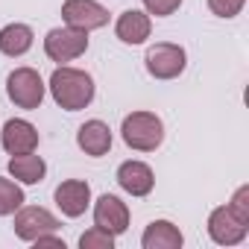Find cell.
<instances>
[{"label":"cell","instance_id":"1","mask_svg":"<svg viewBox=\"0 0 249 249\" xmlns=\"http://www.w3.org/2000/svg\"><path fill=\"white\" fill-rule=\"evenodd\" d=\"M47 88H50L56 106L65 108V111H79V108L91 106L94 91H97L91 73H85V71H79V68H68V65H62V68L53 71Z\"/></svg>","mask_w":249,"mask_h":249},{"label":"cell","instance_id":"2","mask_svg":"<svg viewBox=\"0 0 249 249\" xmlns=\"http://www.w3.org/2000/svg\"><path fill=\"white\" fill-rule=\"evenodd\" d=\"M120 135H123V144L126 147H132L138 153H153L164 141V123L153 111H132V114L123 117Z\"/></svg>","mask_w":249,"mask_h":249},{"label":"cell","instance_id":"3","mask_svg":"<svg viewBox=\"0 0 249 249\" xmlns=\"http://www.w3.org/2000/svg\"><path fill=\"white\" fill-rule=\"evenodd\" d=\"M44 79L36 68H15L6 76V97L18 106V108H38L44 103Z\"/></svg>","mask_w":249,"mask_h":249},{"label":"cell","instance_id":"4","mask_svg":"<svg viewBox=\"0 0 249 249\" xmlns=\"http://www.w3.org/2000/svg\"><path fill=\"white\" fill-rule=\"evenodd\" d=\"M85 50H88V33L73 30V27H68V24H65V27H56V30H50V33L44 36V53H47L50 62L65 65V62L79 59Z\"/></svg>","mask_w":249,"mask_h":249},{"label":"cell","instance_id":"5","mask_svg":"<svg viewBox=\"0 0 249 249\" xmlns=\"http://www.w3.org/2000/svg\"><path fill=\"white\" fill-rule=\"evenodd\" d=\"M144 65H147L150 76H156V79H176L185 71L188 56H185V47L170 44V41H159L147 50Z\"/></svg>","mask_w":249,"mask_h":249},{"label":"cell","instance_id":"6","mask_svg":"<svg viewBox=\"0 0 249 249\" xmlns=\"http://www.w3.org/2000/svg\"><path fill=\"white\" fill-rule=\"evenodd\" d=\"M62 21L73 30L91 33L108 24V9L97 0H65L62 3Z\"/></svg>","mask_w":249,"mask_h":249},{"label":"cell","instance_id":"7","mask_svg":"<svg viewBox=\"0 0 249 249\" xmlns=\"http://www.w3.org/2000/svg\"><path fill=\"white\" fill-rule=\"evenodd\" d=\"M56 229H59V220L47 208H41V205H21L15 211V234L21 240L33 243L41 234H53Z\"/></svg>","mask_w":249,"mask_h":249},{"label":"cell","instance_id":"8","mask_svg":"<svg viewBox=\"0 0 249 249\" xmlns=\"http://www.w3.org/2000/svg\"><path fill=\"white\" fill-rule=\"evenodd\" d=\"M94 226L108 231V234H123L129 229V208L120 196L114 194H103L97 202H94Z\"/></svg>","mask_w":249,"mask_h":249},{"label":"cell","instance_id":"9","mask_svg":"<svg viewBox=\"0 0 249 249\" xmlns=\"http://www.w3.org/2000/svg\"><path fill=\"white\" fill-rule=\"evenodd\" d=\"M0 144L9 156H21V153H36L38 147V129L24 117H12L3 123L0 129Z\"/></svg>","mask_w":249,"mask_h":249},{"label":"cell","instance_id":"10","mask_svg":"<svg viewBox=\"0 0 249 249\" xmlns=\"http://www.w3.org/2000/svg\"><path fill=\"white\" fill-rule=\"evenodd\" d=\"M246 231H249V226L240 223V220L229 211V205H220V208H214V211L208 214V234H211V240L220 243V246H234V243H240V240L246 237Z\"/></svg>","mask_w":249,"mask_h":249},{"label":"cell","instance_id":"11","mask_svg":"<svg viewBox=\"0 0 249 249\" xmlns=\"http://www.w3.org/2000/svg\"><path fill=\"white\" fill-rule=\"evenodd\" d=\"M56 205L65 217H82L91 205V185L82 179H65L56 188Z\"/></svg>","mask_w":249,"mask_h":249},{"label":"cell","instance_id":"12","mask_svg":"<svg viewBox=\"0 0 249 249\" xmlns=\"http://www.w3.org/2000/svg\"><path fill=\"white\" fill-rule=\"evenodd\" d=\"M117 185L126 191V194H132V196H147V194L156 188L153 167L144 164V161H135V159L123 161V164L117 167Z\"/></svg>","mask_w":249,"mask_h":249},{"label":"cell","instance_id":"13","mask_svg":"<svg viewBox=\"0 0 249 249\" xmlns=\"http://www.w3.org/2000/svg\"><path fill=\"white\" fill-rule=\"evenodd\" d=\"M150 33H153V21L141 9H126L114 24V36L123 44H144L150 38Z\"/></svg>","mask_w":249,"mask_h":249},{"label":"cell","instance_id":"14","mask_svg":"<svg viewBox=\"0 0 249 249\" xmlns=\"http://www.w3.org/2000/svg\"><path fill=\"white\" fill-rule=\"evenodd\" d=\"M76 144H79V150L85 156H94V159L106 156L111 150V129H108V123L85 120L79 126V132H76Z\"/></svg>","mask_w":249,"mask_h":249},{"label":"cell","instance_id":"15","mask_svg":"<svg viewBox=\"0 0 249 249\" xmlns=\"http://www.w3.org/2000/svg\"><path fill=\"white\" fill-rule=\"evenodd\" d=\"M185 243L179 226H173L170 220H153L144 234H141V246L144 249H179Z\"/></svg>","mask_w":249,"mask_h":249},{"label":"cell","instance_id":"16","mask_svg":"<svg viewBox=\"0 0 249 249\" xmlns=\"http://www.w3.org/2000/svg\"><path fill=\"white\" fill-rule=\"evenodd\" d=\"M9 173H12L15 182H21V185H38V182H44L47 164H44V159L36 156V153H21V156H12V159H9Z\"/></svg>","mask_w":249,"mask_h":249},{"label":"cell","instance_id":"17","mask_svg":"<svg viewBox=\"0 0 249 249\" xmlns=\"http://www.w3.org/2000/svg\"><path fill=\"white\" fill-rule=\"evenodd\" d=\"M30 47H33V30L27 24H6L3 30H0V53L3 56L18 59Z\"/></svg>","mask_w":249,"mask_h":249},{"label":"cell","instance_id":"18","mask_svg":"<svg viewBox=\"0 0 249 249\" xmlns=\"http://www.w3.org/2000/svg\"><path fill=\"white\" fill-rule=\"evenodd\" d=\"M24 202H27V199H24V191H21L12 179H3V176H0V217L15 214Z\"/></svg>","mask_w":249,"mask_h":249},{"label":"cell","instance_id":"19","mask_svg":"<svg viewBox=\"0 0 249 249\" xmlns=\"http://www.w3.org/2000/svg\"><path fill=\"white\" fill-rule=\"evenodd\" d=\"M79 246L82 249H111L114 246V234H108V231H103V229H88L82 237H79Z\"/></svg>","mask_w":249,"mask_h":249},{"label":"cell","instance_id":"20","mask_svg":"<svg viewBox=\"0 0 249 249\" xmlns=\"http://www.w3.org/2000/svg\"><path fill=\"white\" fill-rule=\"evenodd\" d=\"M229 211H231L240 223L249 226V185H240V188L234 191V196H231V202H229Z\"/></svg>","mask_w":249,"mask_h":249},{"label":"cell","instance_id":"21","mask_svg":"<svg viewBox=\"0 0 249 249\" xmlns=\"http://www.w3.org/2000/svg\"><path fill=\"white\" fill-rule=\"evenodd\" d=\"M246 0H208V9L217 15V18H234L240 15Z\"/></svg>","mask_w":249,"mask_h":249},{"label":"cell","instance_id":"22","mask_svg":"<svg viewBox=\"0 0 249 249\" xmlns=\"http://www.w3.org/2000/svg\"><path fill=\"white\" fill-rule=\"evenodd\" d=\"M179 6H182V0H144L147 15H156V18H167V15H173Z\"/></svg>","mask_w":249,"mask_h":249}]
</instances>
